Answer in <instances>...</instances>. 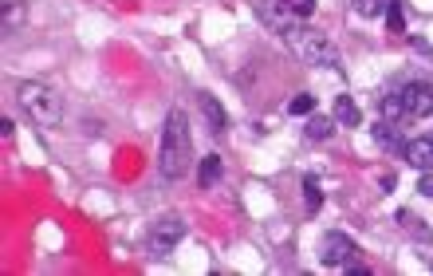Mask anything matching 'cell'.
<instances>
[{
  "label": "cell",
  "mask_w": 433,
  "mask_h": 276,
  "mask_svg": "<svg viewBox=\"0 0 433 276\" xmlns=\"http://www.w3.org/2000/svg\"><path fill=\"white\" fill-rule=\"evenodd\" d=\"M193 166V130H189L186 111H170L161 127V147H158V174L166 181H178Z\"/></svg>",
  "instance_id": "1"
},
{
  "label": "cell",
  "mask_w": 433,
  "mask_h": 276,
  "mask_svg": "<svg viewBox=\"0 0 433 276\" xmlns=\"http://www.w3.org/2000/svg\"><path fill=\"white\" fill-rule=\"evenodd\" d=\"M16 99L28 111V119L43 130H55L63 122V95L51 83H40V79H20L16 83Z\"/></svg>",
  "instance_id": "2"
},
{
  "label": "cell",
  "mask_w": 433,
  "mask_h": 276,
  "mask_svg": "<svg viewBox=\"0 0 433 276\" xmlns=\"http://www.w3.org/2000/svg\"><path fill=\"white\" fill-rule=\"evenodd\" d=\"M288 40H292L299 60L311 63V68H339V48H335L331 36L319 32V28H296Z\"/></svg>",
  "instance_id": "3"
},
{
  "label": "cell",
  "mask_w": 433,
  "mask_h": 276,
  "mask_svg": "<svg viewBox=\"0 0 433 276\" xmlns=\"http://www.w3.org/2000/svg\"><path fill=\"white\" fill-rule=\"evenodd\" d=\"M181 237H186V221H181L178 213L158 217V221L150 225V237H146V245H150V257L166 260V257H170V253L181 245Z\"/></svg>",
  "instance_id": "4"
},
{
  "label": "cell",
  "mask_w": 433,
  "mask_h": 276,
  "mask_svg": "<svg viewBox=\"0 0 433 276\" xmlns=\"http://www.w3.org/2000/svg\"><path fill=\"white\" fill-rule=\"evenodd\" d=\"M355 257H358V245L351 241L347 233H339V229L323 233V241H319V265L323 268H347V265H355Z\"/></svg>",
  "instance_id": "5"
},
{
  "label": "cell",
  "mask_w": 433,
  "mask_h": 276,
  "mask_svg": "<svg viewBox=\"0 0 433 276\" xmlns=\"http://www.w3.org/2000/svg\"><path fill=\"white\" fill-rule=\"evenodd\" d=\"M402 103H406L410 119H429L433 115V83H425V79L402 83Z\"/></svg>",
  "instance_id": "6"
},
{
  "label": "cell",
  "mask_w": 433,
  "mask_h": 276,
  "mask_svg": "<svg viewBox=\"0 0 433 276\" xmlns=\"http://www.w3.org/2000/svg\"><path fill=\"white\" fill-rule=\"evenodd\" d=\"M370 134H374V142H378V147H383L386 154H406V142H410V138H402L398 122H390V119L374 122V127H370Z\"/></svg>",
  "instance_id": "7"
},
{
  "label": "cell",
  "mask_w": 433,
  "mask_h": 276,
  "mask_svg": "<svg viewBox=\"0 0 433 276\" xmlns=\"http://www.w3.org/2000/svg\"><path fill=\"white\" fill-rule=\"evenodd\" d=\"M406 158L410 166H417V170H433V134H422V138H410L406 142Z\"/></svg>",
  "instance_id": "8"
},
{
  "label": "cell",
  "mask_w": 433,
  "mask_h": 276,
  "mask_svg": "<svg viewBox=\"0 0 433 276\" xmlns=\"http://www.w3.org/2000/svg\"><path fill=\"white\" fill-rule=\"evenodd\" d=\"M197 107H201V115H205L213 134H225V130H229V115H225V107L213 95H197Z\"/></svg>",
  "instance_id": "9"
},
{
  "label": "cell",
  "mask_w": 433,
  "mask_h": 276,
  "mask_svg": "<svg viewBox=\"0 0 433 276\" xmlns=\"http://www.w3.org/2000/svg\"><path fill=\"white\" fill-rule=\"evenodd\" d=\"M24 0H0V24H4V32H20V24H24Z\"/></svg>",
  "instance_id": "10"
},
{
  "label": "cell",
  "mask_w": 433,
  "mask_h": 276,
  "mask_svg": "<svg viewBox=\"0 0 433 276\" xmlns=\"http://www.w3.org/2000/svg\"><path fill=\"white\" fill-rule=\"evenodd\" d=\"M378 107H383V119H390V122L410 119V115H406V103H402V83H398V87H390V91L378 99Z\"/></svg>",
  "instance_id": "11"
},
{
  "label": "cell",
  "mask_w": 433,
  "mask_h": 276,
  "mask_svg": "<svg viewBox=\"0 0 433 276\" xmlns=\"http://www.w3.org/2000/svg\"><path fill=\"white\" fill-rule=\"evenodd\" d=\"M335 122L339 127H363V111L355 107L351 95H335Z\"/></svg>",
  "instance_id": "12"
},
{
  "label": "cell",
  "mask_w": 433,
  "mask_h": 276,
  "mask_svg": "<svg viewBox=\"0 0 433 276\" xmlns=\"http://www.w3.org/2000/svg\"><path fill=\"white\" fill-rule=\"evenodd\" d=\"M335 127H339V122H335V119H327V115H307V122H304V134L311 138V142H323V138H331V134H335Z\"/></svg>",
  "instance_id": "13"
},
{
  "label": "cell",
  "mask_w": 433,
  "mask_h": 276,
  "mask_svg": "<svg viewBox=\"0 0 433 276\" xmlns=\"http://www.w3.org/2000/svg\"><path fill=\"white\" fill-rule=\"evenodd\" d=\"M221 174H225L221 154H209V158H201V166H197V181H201V190L217 186V181H221Z\"/></svg>",
  "instance_id": "14"
},
{
  "label": "cell",
  "mask_w": 433,
  "mask_h": 276,
  "mask_svg": "<svg viewBox=\"0 0 433 276\" xmlns=\"http://www.w3.org/2000/svg\"><path fill=\"white\" fill-rule=\"evenodd\" d=\"M386 28L394 36H406V12H402V0H390L386 4Z\"/></svg>",
  "instance_id": "15"
},
{
  "label": "cell",
  "mask_w": 433,
  "mask_h": 276,
  "mask_svg": "<svg viewBox=\"0 0 433 276\" xmlns=\"http://www.w3.org/2000/svg\"><path fill=\"white\" fill-rule=\"evenodd\" d=\"M386 4H390V0H351V9H355L358 16H363V20L383 16V12H386Z\"/></svg>",
  "instance_id": "16"
},
{
  "label": "cell",
  "mask_w": 433,
  "mask_h": 276,
  "mask_svg": "<svg viewBox=\"0 0 433 276\" xmlns=\"http://www.w3.org/2000/svg\"><path fill=\"white\" fill-rule=\"evenodd\" d=\"M304 198H307V209H311V213H319L323 193H319V178H315V174H304Z\"/></svg>",
  "instance_id": "17"
},
{
  "label": "cell",
  "mask_w": 433,
  "mask_h": 276,
  "mask_svg": "<svg viewBox=\"0 0 433 276\" xmlns=\"http://www.w3.org/2000/svg\"><path fill=\"white\" fill-rule=\"evenodd\" d=\"M280 4H284V12H292L299 20H307L315 12V0H280Z\"/></svg>",
  "instance_id": "18"
},
{
  "label": "cell",
  "mask_w": 433,
  "mask_h": 276,
  "mask_svg": "<svg viewBox=\"0 0 433 276\" xmlns=\"http://www.w3.org/2000/svg\"><path fill=\"white\" fill-rule=\"evenodd\" d=\"M288 111H292V115H311V111H315V95H307V91H304V95H296V99L288 103Z\"/></svg>",
  "instance_id": "19"
},
{
  "label": "cell",
  "mask_w": 433,
  "mask_h": 276,
  "mask_svg": "<svg viewBox=\"0 0 433 276\" xmlns=\"http://www.w3.org/2000/svg\"><path fill=\"white\" fill-rule=\"evenodd\" d=\"M417 193H422V198H433V170L422 174V181H417Z\"/></svg>",
  "instance_id": "20"
},
{
  "label": "cell",
  "mask_w": 433,
  "mask_h": 276,
  "mask_svg": "<svg viewBox=\"0 0 433 276\" xmlns=\"http://www.w3.org/2000/svg\"><path fill=\"white\" fill-rule=\"evenodd\" d=\"M414 52H417V55H425V60H433V48H429L425 40H414Z\"/></svg>",
  "instance_id": "21"
}]
</instances>
